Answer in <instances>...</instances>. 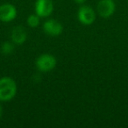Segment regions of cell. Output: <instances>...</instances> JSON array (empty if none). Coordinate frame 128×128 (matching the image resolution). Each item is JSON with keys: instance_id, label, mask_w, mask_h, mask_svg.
Returning a JSON list of instances; mask_svg holds the SVG:
<instances>
[{"instance_id": "cell-7", "label": "cell", "mask_w": 128, "mask_h": 128, "mask_svg": "<svg viewBox=\"0 0 128 128\" xmlns=\"http://www.w3.org/2000/svg\"><path fill=\"white\" fill-rule=\"evenodd\" d=\"M43 30L48 35L58 36L63 31V26L55 20H48L43 24Z\"/></svg>"}, {"instance_id": "cell-5", "label": "cell", "mask_w": 128, "mask_h": 128, "mask_svg": "<svg viewBox=\"0 0 128 128\" xmlns=\"http://www.w3.org/2000/svg\"><path fill=\"white\" fill-rule=\"evenodd\" d=\"M98 12L102 18H110L116 10V4L113 0H100L96 6Z\"/></svg>"}, {"instance_id": "cell-4", "label": "cell", "mask_w": 128, "mask_h": 128, "mask_svg": "<svg viewBox=\"0 0 128 128\" xmlns=\"http://www.w3.org/2000/svg\"><path fill=\"white\" fill-rule=\"evenodd\" d=\"M54 11L52 0H37L35 3V12L40 18H46Z\"/></svg>"}, {"instance_id": "cell-6", "label": "cell", "mask_w": 128, "mask_h": 128, "mask_svg": "<svg viewBox=\"0 0 128 128\" xmlns=\"http://www.w3.org/2000/svg\"><path fill=\"white\" fill-rule=\"evenodd\" d=\"M17 17V9L12 4H4L0 6V20L11 22Z\"/></svg>"}, {"instance_id": "cell-8", "label": "cell", "mask_w": 128, "mask_h": 128, "mask_svg": "<svg viewBox=\"0 0 128 128\" xmlns=\"http://www.w3.org/2000/svg\"><path fill=\"white\" fill-rule=\"evenodd\" d=\"M12 41L14 43L15 45H22L25 43L27 38V34L26 29L23 26H16L12 29Z\"/></svg>"}, {"instance_id": "cell-1", "label": "cell", "mask_w": 128, "mask_h": 128, "mask_svg": "<svg viewBox=\"0 0 128 128\" xmlns=\"http://www.w3.org/2000/svg\"><path fill=\"white\" fill-rule=\"evenodd\" d=\"M17 93V84L12 77L4 76L0 79V101L12 100Z\"/></svg>"}, {"instance_id": "cell-12", "label": "cell", "mask_w": 128, "mask_h": 128, "mask_svg": "<svg viewBox=\"0 0 128 128\" xmlns=\"http://www.w3.org/2000/svg\"><path fill=\"white\" fill-rule=\"evenodd\" d=\"M2 115H3V108H2V106H1V104H0V118H1Z\"/></svg>"}, {"instance_id": "cell-10", "label": "cell", "mask_w": 128, "mask_h": 128, "mask_svg": "<svg viewBox=\"0 0 128 128\" xmlns=\"http://www.w3.org/2000/svg\"><path fill=\"white\" fill-rule=\"evenodd\" d=\"M40 18L37 14H32L27 18V24L31 27H36L40 25Z\"/></svg>"}, {"instance_id": "cell-9", "label": "cell", "mask_w": 128, "mask_h": 128, "mask_svg": "<svg viewBox=\"0 0 128 128\" xmlns=\"http://www.w3.org/2000/svg\"><path fill=\"white\" fill-rule=\"evenodd\" d=\"M1 53L4 54L6 55H8V54H11L13 53V50H14V43L12 41H6L2 44L1 46Z\"/></svg>"}, {"instance_id": "cell-2", "label": "cell", "mask_w": 128, "mask_h": 128, "mask_svg": "<svg viewBox=\"0 0 128 128\" xmlns=\"http://www.w3.org/2000/svg\"><path fill=\"white\" fill-rule=\"evenodd\" d=\"M56 66V59L54 55L44 54L38 57L36 60V67L40 72H49Z\"/></svg>"}, {"instance_id": "cell-3", "label": "cell", "mask_w": 128, "mask_h": 128, "mask_svg": "<svg viewBox=\"0 0 128 128\" xmlns=\"http://www.w3.org/2000/svg\"><path fill=\"white\" fill-rule=\"evenodd\" d=\"M78 20L82 25L90 26L94 23L96 20V12L95 11L88 6H82L77 12Z\"/></svg>"}, {"instance_id": "cell-11", "label": "cell", "mask_w": 128, "mask_h": 128, "mask_svg": "<svg viewBox=\"0 0 128 128\" xmlns=\"http://www.w3.org/2000/svg\"><path fill=\"white\" fill-rule=\"evenodd\" d=\"M76 4H84L85 2V0H74Z\"/></svg>"}]
</instances>
